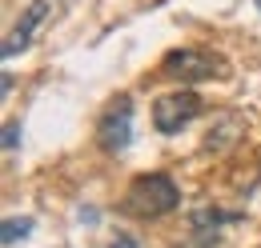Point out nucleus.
Returning a JSON list of instances; mask_svg holds the SVG:
<instances>
[{"instance_id":"1","label":"nucleus","mask_w":261,"mask_h":248,"mask_svg":"<svg viewBox=\"0 0 261 248\" xmlns=\"http://www.w3.org/2000/svg\"><path fill=\"white\" fill-rule=\"evenodd\" d=\"M173 208H181V188L169 172H145L121 196V212L141 216V220H161Z\"/></svg>"},{"instance_id":"2","label":"nucleus","mask_w":261,"mask_h":248,"mask_svg":"<svg viewBox=\"0 0 261 248\" xmlns=\"http://www.w3.org/2000/svg\"><path fill=\"white\" fill-rule=\"evenodd\" d=\"M161 80H177V84H205V80H229L233 68L221 52L201 48V44H185L161 56Z\"/></svg>"},{"instance_id":"3","label":"nucleus","mask_w":261,"mask_h":248,"mask_svg":"<svg viewBox=\"0 0 261 248\" xmlns=\"http://www.w3.org/2000/svg\"><path fill=\"white\" fill-rule=\"evenodd\" d=\"M201 96L189 92V88H181V92H169L161 96L157 104H153V128L161 132V136H177L181 128H189V124L201 116Z\"/></svg>"},{"instance_id":"4","label":"nucleus","mask_w":261,"mask_h":248,"mask_svg":"<svg viewBox=\"0 0 261 248\" xmlns=\"http://www.w3.org/2000/svg\"><path fill=\"white\" fill-rule=\"evenodd\" d=\"M97 144L113 156H121L133 144V96L121 92L105 108V116H100V124H97Z\"/></svg>"},{"instance_id":"5","label":"nucleus","mask_w":261,"mask_h":248,"mask_svg":"<svg viewBox=\"0 0 261 248\" xmlns=\"http://www.w3.org/2000/svg\"><path fill=\"white\" fill-rule=\"evenodd\" d=\"M53 8H57V0H33L24 12H20V24L8 32V40H4V48H0V56L4 60H12L16 52H24L29 44H33V36H36V28L53 16Z\"/></svg>"},{"instance_id":"6","label":"nucleus","mask_w":261,"mask_h":248,"mask_svg":"<svg viewBox=\"0 0 261 248\" xmlns=\"http://www.w3.org/2000/svg\"><path fill=\"white\" fill-rule=\"evenodd\" d=\"M233 220H241V212H225V208L205 204V208H193V212H189V232H193L197 244H217V240H221V228L233 224Z\"/></svg>"},{"instance_id":"7","label":"nucleus","mask_w":261,"mask_h":248,"mask_svg":"<svg viewBox=\"0 0 261 248\" xmlns=\"http://www.w3.org/2000/svg\"><path fill=\"white\" fill-rule=\"evenodd\" d=\"M245 132V120L241 116H221V124L217 128H209V136H205V152H225V148H233V140Z\"/></svg>"},{"instance_id":"8","label":"nucleus","mask_w":261,"mask_h":248,"mask_svg":"<svg viewBox=\"0 0 261 248\" xmlns=\"http://www.w3.org/2000/svg\"><path fill=\"white\" fill-rule=\"evenodd\" d=\"M33 224H36L33 216H8L4 228H0V240H4V244H16V240H24V236L33 232Z\"/></svg>"},{"instance_id":"9","label":"nucleus","mask_w":261,"mask_h":248,"mask_svg":"<svg viewBox=\"0 0 261 248\" xmlns=\"http://www.w3.org/2000/svg\"><path fill=\"white\" fill-rule=\"evenodd\" d=\"M20 136H24V132H20V124H16V120L4 124V148H8V152H12V148H20Z\"/></svg>"},{"instance_id":"10","label":"nucleus","mask_w":261,"mask_h":248,"mask_svg":"<svg viewBox=\"0 0 261 248\" xmlns=\"http://www.w3.org/2000/svg\"><path fill=\"white\" fill-rule=\"evenodd\" d=\"M109 248H141V244H137V236H125V232H121V236H117Z\"/></svg>"},{"instance_id":"11","label":"nucleus","mask_w":261,"mask_h":248,"mask_svg":"<svg viewBox=\"0 0 261 248\" xmlns=\"http://www.w3.org/2000/svg\"><path fill=\"white\" fill-rule=\"evenodd\" d=\"M76 220H85V224H97V212H93V208H81V212H76Z\"/></svg>"}]
</instances>
